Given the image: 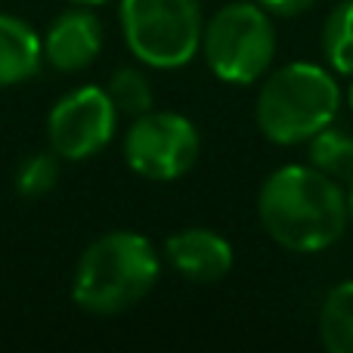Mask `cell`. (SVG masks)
Returning <instances> with one entry per match:
<instances>
[{
    "label": "cell",
    "mask_w": 353,
    "mask_h": 353,
    "mask_svg": "<svg viewBox=\"0 0 353 353\" xmlns=\"http://www.w3.org/2000/svg\"><path fill=\"white\" fill-rule=\"evenodd\" d=\"M257 220L279 248L316 254L347 232V189L313 165H282L257 189Z\"/></svg>",
    "instance_id": "1"
},
{
    "label": "cell",
    "mask_w": 353,
    "mask_h": 353,
    "mask_svg": "<svg viewBox=\"0 0 353 353\" xmlns=\"http://www.w3.org/2000/svg\"><path fill=\"white\" fill-rule=\"evenodd\" d=\"M161 251L143 232L112 230L81 251L72 276V301L90 316L128 313L159 285Z\"/></svg>",
    "instance_id": "2"
},
{
    "label": "cell",
    "mask_w": 353,
    "mask_h": 353,
    "mask_svg": "<svg viewBox=\"0 0 353 353\" xmlns=\"http://www.w3.org/2000/svg\"><path fill=\"white\" fill-rule=\"evenodd\" d=\"M344 90L338 74L319 62H285L261 78L254 124L273 146H301L338 121Z\"/></svg>",
    "instance_id": "3"
},
{
    "label": "cell",
    "mask_w": 353,
    "mask_h": 353,
    "mask_svg": "<svg viewBox=\"0 0 353 353\" xmlns=\"http://www.w3.org/2000/svg\"><path fill=\"white\" fill-rule=\"evenodd\" d=\"M199 53L208 72L223 84H261L276 59L273 16L257 0H232L205 19Z\"/></svg>",
    "instance_id": "4"
},
{
    "label": "cell",
    "mask_w": 353,
    "mask_h": 353,
    "mask_svg": "<svg viewBox=\"0 0 353 353\" xmlns=\"http://www.w3.org/2000/svg\"><path fill=\"white\" fill-rule=\"evenodd\" d=\"M130 56L155 72H174L199 56L205 16L199 0H118Z\"/></svg>",
    "instance_id": "5"
},
{
    "label": "cell",
    "mask_w": 353,
    "mask_h": 353,
    "mask_svg": "<svg viewBox=\"0 0 353 353\" xmlns=\"http://www.w3.org/2000/svg\"><path fill=\"white\" fill-rule=\"evenodd\" d=\"M121 152L124 165L137 176L152 183H174L195 168L201 155V137L186 115L152 109L140 118H130Z\"/></svg>",
    "instance_id": "6"
},
{
    "label": "cell",
    "mask_w": 353,
    "mask_h": 353,
    "mask_svg": "<svg viewBox=\"0 0 353 353\" xmlns=\"http://www.w3.org/2000/svg\"><path fill=\"white\" fill-rule=\"evenodd\" d=\"M118 121L121 115L105 87H74L62 93L50 109L47 143L62 161H87L115 140Z\"/></svg>",
    "instance_id": "7"
},
{
    "label": "cell",
    "mask_w": 353,
    "mask_h": 353,
    "mask_svg": "<svg viewBox=\"0 0 353 353\" xmlns=\"http://www.w3.org/2000/svg\"><path fill=\"white\" fill-rule=\"evenodd\" d=\"M105 41V28L90 6H72L59 12L41 34L43 62L62 74L84 72L97 62Z\"/></svg>",
    "instance_id": "8"
},
{
    "label": "cell",
    "mask_w": 353,
    "mask_h": 353,
    "mask_svg": "<svg viewBox=\"0 0 353 353\" xmlns=\"http://www.w3.org/2000/svg\"><path fill=\"white\" fill-rule=\"evenodd\" d=\"M161 257L186 282L214 285V282L230 276L236 251H232L230 239L220 236L211 226H186V230L168 236Z\"/></svg>",
    "instance_id": "9"
},
{
    "label": "cell",
    "mask_w": 353,
    "mask_h": 353,
    "mask_svg": "<svg viewBox=\"0 0 353 353\" xmlns=\"http://www.w3.org/2000/svg\"><path fill=\"white\" fill-rule=\"evenodd\" d=\"M43 62V43L34 25L12 12H0V87H16L37 78Z\"/></svg>",
    "instance_id": "10"
},
{
    "label": "cell",
    "mask_w": 353,
    "mask_h": 353,
    "mask_svg": "<svg viewBox=\"0 0 353 353\" xmlns=\"http://www.w3.org/2000/svg\"><path fill=\"white\" fill-rule=\"evenodd\" d=\"M319 344L329 353H353V279L325 292L316 316Z\"/></svg>",
    "instance_id": "11"
},
{
    "label": "cell",
    "mask_w": 353,
    "mask_h": 353,
    "mask_svg": "<svg viewBox=\"0 0 353 353\" xmlns=\"http://www.w3.org/2000/svg\"><path fill=\"white\" fill-rule=\"evenodd\" d=\"M307 165L335 176L341 183L353 180V134L332 121L316 137L307 140Z\"/></svg>",
    "instance_id": "12"
},
{
    "label": "cell",
    "mask_w": 353,
    "mask_h": 353,
    "mask_svg": "<svg viewBox=\"0 0 353 353\" xmlns=\"http://www.w3.org/2000/svg\"><path fill=\"white\" fill-rule=\"evenodd\" d=\"M325 65L341 78L353 74V0H338L323 22Z\"/></svg>",
    "instance_id": "13"
},
{
    "label": "cell",
    "mask_w": 353,
    "mask_h": 353,
    "mask_svg": "<svg viewBox=\"0 0 353 353\" xmlns=\"http://www.w3.org/2000/svg\"><path fill=\"white\" fill-rule=\"evenodd\" d=\"M105 93L112 97L118 115L121 118H140L155 109V87L143 68L137 65H121L112 72Z\"/></svg>",
    "instance_id": "14"
},
{
    "label": "cell",
    "mask_w": 353,
    "mask_h": 353,
    "mask_svg": "<svg viewBox=\"0 0 353 353\" xmlns=\"http://www.w3.org/2000/svg\"><path fill=\"white\" fill-rule=\"evenodd\" d=\"M59 174H62V159L53 149H41V152H31L28 159L19 161L12 186H16V192L22 199H41V195L56 189Z\"/></svg>",
    "instance_id": "15"
},
{
    "label": "cell",
    "mask_w": 353,
    "mask_h": 353,
    "mask_svg": "<svg viewBox=\"0 0 353 353\" xmlns=\"http://www.w3.org/2000/svg\"><path fill=\"white\" fill-rule=\"evenodd\" d=\"M257 3H261L270 16H285L288 19V16H301V12L313 10L319 0H257Z\"/></svg>",
    "instance_id": "16"
},
{
    "label": "cell",
    "mask_w": 353,
    "mask_h": 353,
    "mask_svg": "<svg viewBox=\"0 0 353 353\" xmlns=\"http://www.w3.org/2000/svg\"><path fill=\"white\" fill-rule=\"evenodd\" d=\"M72 6H103V3H109V0H68Z\"/></svg>",
    "instance_id": "17"
},
{
    "label": "cell",
    "mask_w": 353,
    "mask_h": 353,
    "mask_svg": "<svg viewBox=\"0 0 353 353\" xmlns=\"http://www.w3.org/2000/svg\"><path fill=\"white\" fill-rule=\"evenodd\" d=\"M344 103L350 105V112H353V74H350V87L344 90Z\"/></svg>",
    "instance_id": "18"
},
{
    "label": "cell",
    "mask_w": 353,
    "mask_h": 353,
    "mask_svg": "<svg viewBox=\"0 0 353 353\" xmlns=\"http://www.w3.org/2000/svg\"><path fill=\"white\" fill-rule=\"evenodd\" d=\"M347 211H350V223H353V180L347 186Z\"/></svg>",
    "instance_id": "19"
}]
</instances>
